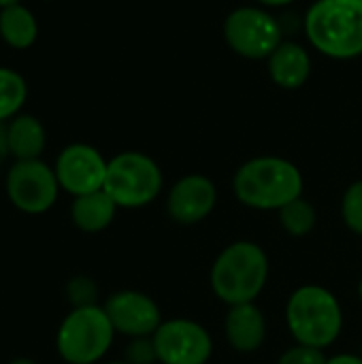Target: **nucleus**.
Instances as JSON below:
<instances>
[{
  "mask_svg": "<svg viewBox=\"0 0 362 364\" xmlns=\"http://www.w3.org/2000/svg\"><path fill=\"white\" fill-rule=\"evenodd\" d=\"M224 333L233 350L241 354H252L265 343L267 322L262 311L254 303L233 305L224 320Z\"/></svg>",
  "mask_w": 362,
  "mask_h": 364,
  "instance_id": "13",
  "label": "nucleus"
},
{
  "mask_svg": "<svg viewBox=\"0 0 362 364\" xmlns=\"http://www.w3.org/2000/svg\"><path fill=\"white\" fill-rule=\"evenodd\" d=\"M115 211H117L115 200L105 190H98L92 194L75 196L70 207V218L79 230L94 235L109 228V224L115 218Z\"/></svg>",
  "mask_w": 362,
  "mask_h": 364,
  "instance_id": "15",
  "label": "nucleus"
},
{
  "mask_svg": "<svg viewBox=\"0 0 362 364\" xmlns=\"http://www.w3.org/2000/svg\"><path fill=\"white\" fill-rule=\"evenodd\" d=\"M341 218L352 232L362 235V181L352 183L346 190L341 200Z\"/></svg>",
  "mask_w": 362,
  "mask_h": 364,
  "instance_id": "20",
  "label": "nucleus"
},
{
  "mask_svg": "<svg viewBox=\"0 0 362 364\" xmlns=\"http://www.w3.org/2000/svg\"><path fill=\"white\" fill-rule=\"evenodd\" d=\"M13 4H19V0H0V9L13 6Z\"/></svg>",
  "mask_w": 362,
  "mask_h": 364,
  "instance_id": "27",
  "label": "nucleus"
},
{
  "mask_svg": "<svg viewBox=\"0 0 362 364\" xmlns=\"http://www.w3.org/2000/svg\"><path fill=\"white\" fill-rule=\"evenodd\" d=\"M107 364H128V363H107Z\"/></svg>",
  "mask_w": 362,
  "mask_h": 364,
  "instance_id": "30",
  "label": "nucleus"
},
{
  "mask_svg": "<svg viewBox=\"0 0 362 364\" xmlns=\"http://www.w3.org/2000/svg\"><path fill=\"white\" fill-rule=\"evenodd\" d=\"M286 322L299 346L324 350L337 341L344 326V314L331 290L303 286L286 305Z\"/></svg>",
  "mask_w": 362,
  "mask_h": 364,
  "instance_id": "4",
  "label": "nucleus"
},
{
  "mask_svg": "<svg viewBox=\"0 0 362 364\" xmlns=\"http://www.w3.org/2000/svg\"><path fill=\"white\" fill-rule=\"evenodd\" d=\"M158 360L156 346L151 337H137L130 341L126 350V363L128 364H154Z\"/></svg>",
  "mask_w": 362,
  "mask_h": 364,
  "instance_id": "21",
  "label": "nucleus"
},
{
  "mask_svg": "<svg viewBox=\"0 0 362 364\" xmlns=\"http://www.w3.org/2000/svg\"><path fill=\"white\" fill-rule=\"evenodd\" d=\"M28 85L23 77L11 68H0V122L15 115L26 102Z\"/></svg>",
  "mask_w": 362,
  "mask_h": 364,
  "instance_id": "18",
  "label": "nucleus"
},
{
  "mask_svg": "<svg viewBox=\"0 0 362 364\" xmlns=\"http://www.w3.org/2000/svg\"><path fill=\"white\" fill-rule=\"evenodd\" d=\"M269 277V258L265 250L252 241L228 245L213 262L211 288L226 305L254 303Z\"/></svg>",
  "mask_w": 362,
  "mask_h": 364,
  "instance_id": "3",
  "label": "nucleus"
},
{
  "mask_svg": "<svg viewBox=\"0 0 362 364\" xmlns=\"http://www.w3.org/2000/svg\"><path fill=\"white\" fill-rule=\"evenodd\" d=\"M105 314L111 320L115 333L126 337H151L162 324L160 307L156 301L143 292L122 290L105 301Z\"/></svg>",
  "mask_w": 362,
  "mask_h": 364,
  "instance_id": "11",
  "label": "nucleus"
},
{
  "mask_svg": "<svg viewBox=\"0 0 362 364\" xmlns=\"http://www.w3.org/2000/svg\"><path fill=\"white\" fill-rule=\"evenodd\" d=\"M4 151H9V149H6V130H4V132L0 130V160H2V156H4Z\"/></svg>",
  "mask_w": 362,
  "mask_h": 364,
  "instance_id": "26",
  "label": "nucleus"
},
{
  "mask_svg": "<svg viewBox=\"0 0 362 364\" xmlns=\"http://www.w3.org/2000/svg\"><path fill=\"white\" fill-rule=\"evenodd\" d=\"M280 222L288 235L305 237L316 228V211L307 200L297 198L280 209Z\"/></svg>",
  "mask_w": 362,
  "mask_h": 364,
  "instance_id": "19",
  "label": "nucleus"
},
{
  "mask_svg": "<svg viewBox=\"0 0 362 364\" xmlns=\"http://www.w3.org/2000/svg\"><path fill=\"white\" fill-rule=\"evenodd\" d=\"M233 190L239 203L252 209L280 211L288 203L301 198V171L286 158L260 156L239 166L233 179Z\"/></svg>",
  "mask_w": 362,
  "mask_h": 364,
  "instance_id": "1",
  "label": "nucleus"
},
{
  "mask_svg": "<svg viewBox=\"0 0 362 364\" xmlns=\"http://www.w3.org/2000/svg\"><path fill=\"white\" fill-rule=\"evenodd\" d=\"M224 38L228 47L247 60H269L282 45V28L277 19L258 6H239L224 21Z\"/></svg>",
  "mask_w": 362,
  "mask_h": 364,
  "instance_id": "7",
  "label": "nucleus"
},
{
  "mask_svg": "<svg viewBox=\"0 0 362 364\" xmlns=\"http://www.w3.org/2000/svg\"><path fill=\"white\" fill-rule=\"evenodd\" d=\"M218 200L215 186L205 175H186L169 192L166 211L179 224H196L205 220Z\"/></svg>",
  "mask_w": 362,
  "mask_h": 364,
  "instance_id": "12",
  "label": "nucleus"
},
{
  "mask_svg": "<svg viewBox=\"0 0 362 364\" xmlns=\"http://www.w3.org/2000/svg\"><path fill=\"white\" fill-rule=\"evenodd\" d=\"M329 358H324L322 350L307 348V346H297L288 352L282 354L277 364H326Z\"/></svg>",
  "mask_w": 362,
  "mask_h": 364,
  "instance_id": "23",
  "label": "nucleus"
},
{
  "mask_svg": "<svg viewBox=\"0 0 362 364\" xmlns=\"http://www.w3.org/2000/svg\"><path fill=\"white\" fill-rule=\"evenodd\" d=\"M358 294H361V301H362V279H361V284H358Z\"/></svg>",
  "mask_w": 362,
  "mask_h": 364,
  "instance_id": "29",
  "label": "nucleus"
},
{
  "mask_svg": "<svg viewBox=\"0 0 362 364\" xmlns=\"http://www.w3.org/2000/svg\"><path fill=\"white\" fill-rule=\"evenodd\" d=\"M38 34L36 19L30 9L13 4L0 11V36L15 49H28Z\"/></svg>",
  "mask_w": 362,
  "mask_h": 364,
  "instance_id": "17",
  "label": "nucleus"
},
{
  "mask_svg": "<svg viewBox=\"0 0 362 364\" xmlns=\"http://www.w3.org/2000/svg\"><path fill=\"white\" fill-rule=\"evenodd\" d=\"M9 364H36L34 360H30V358H15V360H11Z\"/></svg>",
  "mask_w": 362,
  "mask_h": 364,
  "instance_id": "28",
  "label": "nucleus"
},
{
  "mask_svg": "<svg viewBox=\"0 0 362 364\" xmlns=\"http://www.w3.org/2000/svg\"><path fill=\"white\" fill-rule=\"evenodd\" d=\"M96 286L90 277H75L68 284V299L75 307H90L96 305Z\"/></svg>",
  "mask_w": 362,
  "mask_h": 364,
  "instance_id": "22",
  "label": "nucleus"
},
{
  "mask_svg": "<svg viewBox=\"0 0 362 364\" xmlns=\"http://www.w3.org/2000/svg\"><path fill=\"white\" fill-rule=\"evenodd\" d=\"M58 177L41 160H17L6 173L9 200L28 215H41L49 211L58 198Z\"/></svg>",
  "mask_w": 362,
  "mask_h": 364,
  "instance_id": "8",
  "label": "nucleus"
},
{
  "mask_svg": "<svg viewBox=\"0 0 362 364\" xmlns=\"http://www.w3.org/2000/svg\"><path fill=\"white\" fill-rule=\"evenodd\" d=\"M314 49L333 60L362 55V0H316L305 15Z\"/></svg>",
  "mask_w": 362,
  "mask_h": 364,
  "instance_id": "2",
  "label": "nucleus"
},
{
  "mask_svg": "<svg viewBox=\"0 0 362 364\" xmlns=\"http://www.w3.org/2000/svg\"><path fill=\"white\" fill-rule=\"evenodd\" d=\"M267 68L275 85L284 90H299L312 75V58L303 45L282 41V45L269 55Z\"/></svg>",
  "mask_w": 362,
  "mask_h": 364,
  "instance_id": "14",
  "label": "nucleus"
},
{
  "mask_svg": "<svg viewBox=\"0 0 362 364\" xmlns=\"http://www.w3.org/2000/svg\"><path fill=\"white\" fill-rule=\"evenodd\" d=\"M47 143L43 124L32 115H19L6 128V149L17 160H38Z\"/></svg>",
  "mask_w": 362,
  "mask_h": 364,
  "instance_id": "16",
  "label": "nucleus"
},
{
  "mask_svg": "<svg viewBox=\"0 0 362 364\" xmlns=\"http://www.w3.org/2000/svg\"><path fill=\"white\" fill-rule=\"evenodd\" d=\"M326 364H362V356H354V354H339L329 358Z\"/></svg>",
  "mask_w": 362,
  "mask_h": 364,
  "instance_id": "24",
  "label": "nucleus"
},
{
  "mask_svg": "<svg viewBox=\"0 0 362 364\" xmlns=\"http://www.w3.org/2000/svg\"><path fill=\"white\" fill-rule=\"evenodd\" d=\"M256 2H260L265 6H286V4H290L294 0H256Z\"/></svg>",
  "mask_w": 362,
  "mask_h": 364,
  "instance_id": "25",
  "label": "nucleus"
},
{
  "mask_svg": "<svg viewBox=\"0 0 362 364\" xmlns=\"http://www.w3.org/2000/svg\"><path fill=\"white\" fill-rule=\"evenodd\" d=\"M53 171L62 190L73 196H83L105 188L107 160L92 145L73 143L62 149Z\"/></svg>",
  "mask_w": 362,
  "mask_h": 364,
  "instance_id": "10",
  "label": "nucleus"
},
{
  "mask_svg": "<svg viewBox=\"0 0 362 364\" xmlns=\"http://www.w3.org/2000/svg\"><path fill=\"white\" fill-rule=\"evenodd\" d=\"M151 339L162 364H205L213 352L209 333L192 320L162 322Z\"/></svg>",
  "mask_w": 362,
  "mask_h": 364,
  "instance_id": "9",
  "label": "nucleus"
},
{
  "mask_svg": "<svg viewBox=\"0 0 362 364\" xmlns=\"http://www.w3.org/2000/svg\"><path fill=\"white\" fill-rule=\"evenodd\" d=\"M361 356H362V350H361Z\"/></svg>",
  "mask_w": 362,
  "mask_h": 364,
  "instance_id": "31",
  "label": "nucleus"
},
{
  "mask_svg": "<svg viewBox=\"0 0 362 364\" xmlns=\"http://www.w3.org/2000/svg\"><path fill=\"white\" fill-rule=\"evenodd\" d=\"M115 328L98 305L75 307L60 324L55 348L68 364L98 363L113 343Z\"/></svg>",
  "mask_w": 362,
  "mask_h": 364,
  "instance_id": "5",
  "label": "nucleus"
},
{
  "mask_svg": "<svg viewBox=\"0 0 362 364\" xmlns=\"http://www.w3.org/2000/svg\"><path fill=\"white\" fill-rule=\"evenodd\" d=\"M102 190L115 200L117 207H145L162 190V171L149 156L124 151L107 162Z\"/></svg>",
  "mask_w": 362,
  "mask_h": 364,
  "instance_id": "6",
  "label": "nucleus"
}]
</instances>
